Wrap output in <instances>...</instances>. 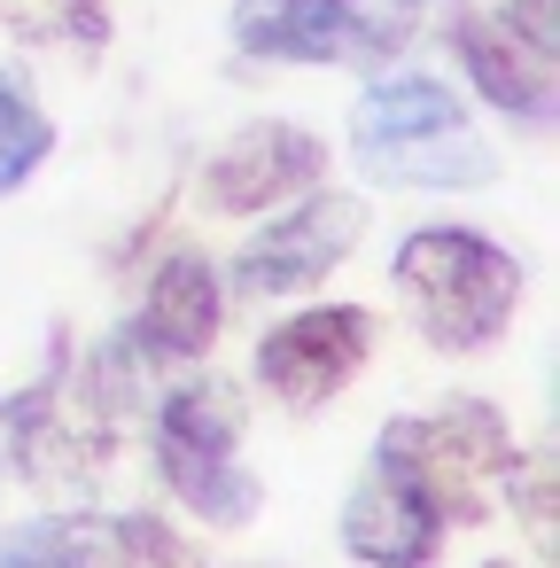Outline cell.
Masks as SVG:
<instances>
[{
	"label": "cell",
	"mask_w": 560,
	"mask_h": 568,
	"mask_svg": "<svg viewBox=\"0 0 560 568\" xmlns=\"http://www.w3.org/2000/svg\"><path fill=\"white\" fill-rule=\"evenodd\" d=\"M444 529L451 521L436 514V498L389 459H374L358 475V490L343 498V545L366 568H428L444 552Z\"/></svg>",
	"instance_id": "9c48e42d"
},
{
	"label": "cell",
	"mask_w": 560,
	"mask_h": 568,
	"mask_svg": "<svg viewBox=\"0 0 560 568\" xmlns=\"http://www.w3.org/2000/svg\"><path fill=\"white\" fill-rule=\"evenodd\" d=\"M428 0H234V48L257 63H397Z\"/></svg>",
	"instance_id": "277c9868"
},
{
	"label": "cell",
	"mask_w": 560,
	"mask_h": 568,
	"mask_svg": "<svg viewBox=\"0 0 560 568\" xmlns=\"http://www.w3.org/2000/svg\"><path fill=\"white\" fill-rule=\"evenodd\" d=\"M319 164H327V149H319L304 125H288V118H257V125H242V133L211 156V172H203V203L226 211V219H250V211H273V203L304 195V187L319 180Z\"/></svg>",
	"instance_id": "ba28073f"
},
{
	"label": "cell",
	"mask_w": 560,
	"mask_h": 568,
	"mask_svg": "<svg viewBox=\"0 0 560 568\" xmlns=\"http://www.w3.org/2000/svg\"><path fill=\"white\" fill-rule=\"evenodd\" d=\"M374 351V312L358 304H312L296 320H281L265 343H257V382L281 397V405H327Z\"/></svg>",
	"instance_id": "52a82bcc"
},
{
	"label": "cell",
	"mask_w": 560,
	"mask_h": 568,
	"mask_svg": "<svg viewBox=\"0 0 560 568\" xmlns=\"http://www.w3.org/2000/svg\"><path fill=\"white\" fill-rule=\"evenodd\" d=\"M374 459L405 467V475L436 498L444 521H482V514H490V483H506L521 452H513L506 420L467 397V405H451V413H397V420L381 428Z\"/></svg>",
	"instance_id": "5b68a950"
},
{
	"label": "cell",
	"mask_w": 560,
	"mask_h": 568,
	"mask_svg": "<svg viewBox=\"0 0 560 568\" xmlns=\"http://www.w3.org/2000/svg\"><path fill=\"white\" fill-rule=\"evenodd\" d=\"M366 234V203L358 195H304L296 211H281L273 226H257L234 257V281L250 296H304L319 288Z\"/></svg>",
	"instance_id": "8992f818"
},
{
	"label": "cell",
	"mask_w": 560,
	"mask_h": 568,
	"mask_svg": "<svg viewBox=\"0 0 560 568\" xmlns=\"http://www.w3.org/2000/svg\"><path fill=\"white\" fill-rule=\"evenodd\" d=\"M48 156H55V118L0 71V195H17Z\"/></svg>",
	"instance_id": "4fadbf2b"
},
{
	"label": "cell",
	"mask_w": 560,
	"mask_h": 568,
	"mask_svg": "<svg viewBox=\"0 0 560 568\" xmlns=\"http://www.w3.org/2000/svg\"><path fill=\"white\" fill-rule=\"evenodd\" d=\"M149 436H156V467H164L172 498H180L195 521L242 529V521L265 506L257 475L234 459V444H242V397H234V382L187 374L180 389H164Z\"/></svg>",
	"instance_id": "3957f363"
},
{
	"label": "cell",
	"mask_w": 560,
	"mask_h": 568,
	"mask_svg": "<svg viewBox=\"0 0 560 568\" xmlns=\"http://www.w3.org/2000/svg\"><path fill=\"white\" fill-rule=\"evenodd\" d=\"M0 568H102V552L79 521H24L0 529Z\"/></svg>",
	"instance_id": "5bb4252c"
},
{
	"label": "cell",
	"mask_w": 560,
	"mask_h": 568,
	"mask_svg": "<svg viewBox=\"0 0 560 568\" xmlns=\"http://www.w3.org/2000/svg\"><path fill=\"white\" fill-rule=\"evenodd\" d=\"M350 156L381 180V187H490L498 180V149L459 118V94L428 71H389L358 94L350 110Z\"/></svg>",
	"instance_id": "6da1fadb"
},
{
	"label": "cell",
	"mask_w": 560,
	"mask_h": 568,
	"mask_svg": "<svg viewBox=\"0 0 560 568\" xmlns=\"http://www.w3.org/2000/svg\"><path fill=\"white\" fill-rule=\"evenodd\" d=\"M389 281L405 288L413 304V327L436 343V351H482L506 335V320L521 312V257L498 250L490 234L475 226H420L397 242V265Z\"/></svg>",
	"instance_id": "7a4b0ae2"
},
{
	"label": "cell",
	"mask_w": 560,
	"mask_h": 568,
	"mask_svg": "<svg viewBox=\"0 0 560 568\" xmlns=\"http://www.w3.org/2000/svg\"><path fill=\"white\" fill-rule=\"evenodd\" d=\"M218 320H226V288H218V265L203 250H172L156 273H149V296L133 312V335L125 351L141 366H180V358H203L218 343Z\"/></svg>",
	"instance_id": "30bf717a"
},
{
	"label": "cell",
	"mask_w": 560,
	"mask_h": 568,
	"mask_svg": "<svg viewBox=\"0 0 560 568\" xmlns=\"http://www.w3.org/2000/svg\"><path fill=\"white\" fill-rule=\"evenodd\" d=\"M506 24H513L537 55H560V0H513Z\"/></svg>",
	"instance_id": "9a60e30c"
},
{
	"label": "cell",
	"mask_w": 560,
	"mask_h": 568,
	"mask_svg": "<svg viewBox=\"0 0 560 568\" xmlns=\"http://www.w3.org/2000/svg\"><path fill=\"white\" fill-rule=\"evenodd\" d=\"M482 568H513V560H482Z\"/></svg>",
	"instance_id": "2e32d148"
},
{
	"label": "cell",
	"mask_w": 560,
	"mask_h": 568,
	"mask_svg": "<svg viewBox=\"0 0 560 568\" xmlns=\"http://www.w3.org/2000/svg\"><path fill=\"white\" fill-rule=\"evenodd\" d=\"M0 32L102 55V40H110V0H0Z\"/></svg>",
	"instance_id": "7c38bea8"
},
{
	"label": "cell",
	"mask_w": 560,
	"mask_h": 568,
	"mask_svg": "<svg viewBox=\"0 0 560 568\" xmlns=\"http://www.w3.org/2000/svg\"><path fill=\"white\" fill-rule=\"evenodd\" d=\"M444 40L490 110H506L521 125H552V55H537L506 17H451Z\"/></svg>",
	"instance_id": "8fae6325"
}]
</instances>
